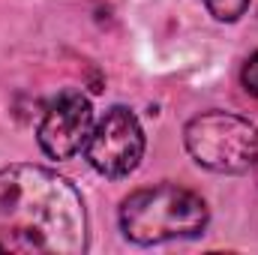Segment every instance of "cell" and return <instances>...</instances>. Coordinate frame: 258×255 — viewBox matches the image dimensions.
Listing matches in <instances>:
<instances>
[{
  "label": "cell",
  "instance_id": "cell-1",
  "mask_svg": "<svg viewBox=\"0 0 258 255\" xmlns=\"http://www.w3.org/2000/svg\"><path fill=\"white\" fill-rule=\"evenodd\" d=\"M0 243L9 252H84L87 210L81 192L42 165L0 168Z\"/></svg>",
  "mask_w": 258,
  "mask_h": 255
},
{
  "label": "cell",
  "instance_id": "cell-2",
  "mask_svg": "<svg viewBox=\"0 0 258 255\" xmlns=\"http://www.w3.org/2000/svg\"><path fill=\"white\" fill-rule=\"evenodd\" d=\"M207 219L210 210L204 198L174 183L135 189L120 204V231L138 246L195 237L207 228Z\"/></svg>",
  "mask_w": 258,
  "mask_h": 255
},
{
  "label": "cell",
  "instance_id": "cell-3",
  "mask_svg": "<svg viewBox=\"0 0 258 255\" xmlns=\"http://www.w3.org/2000/svg\"><path fill=\"white\" fill-rule=\"evenodd\" d=\"M195 162L216 174H246L258 165V126L231 111H204L183 129Z\"/></svg>",
  "mask_w": 258,
  "mask_h": 255
},
{
  "label": "cell",
  "instance_id": "cell-4",
  "mask_svg": "<svg viewBox=\"0 0 258 255\" xmlns=\"http://www.w3.org/2000/svg\"><path fill=\"white\" fill-rule=\"evenodd\" d=\"M84 156L90 168L102 177H111V180L129 177L144 156V129L138 117L123 105L108 108L93 123Z\"/></svg>",
  "mask_w": 258,
  "mask_h": 255
},
{
  "label": "cell",
  "instance_id": "cell-5",
  "mask_svg": "<svg viewBox=\"0 0 258 255\" xmlns=\"http://www.w3.org/2000/svg\"><path fill=\"white\" fill-rule=\"evenodd\" d=\"M93 132V105L84 93L63 90L57 99L48 102L36 138L45 156L51 159H72L87 147V138Z\"/></svg>",
  "mask_w": 258,
  "mask_h": 255
},
{
  "label": "cell",
  "instance_id": "cell-6",
  "mask_svg": "<svg viewBox=\"0 0 258 255\" xmlns=\"http://www.w3.org/2000/svg\"><path fill=\"white\" fill-rule=\"evenodd\" d=\"M201 3L216 21H237L249 9V0H201Z\"/></svg>",
  "mask_w": 258,
  "mask_h": 255
},
{
  "label": "cell",
  "instance_id": "cell-7",
  "mask_svg": "<svg viewBox=\"0 0 258 255\" xmlns=\"http://www.w3.org/2000/svg\"><path fill=\"white\" fill-rule=\"evenodd\" d=\"M240 81H243L246 93L258 96V51L246 60V63H243V69H240Z\"/></svg>",
  "mask_w": 258,
  "mask_h": 255
},
{
  "label": "cell",
  "instance_id": "cell-8",
  "mask_svg": "<svg viewBox=\"0 0 258 255\" xmlns=\"http://www.w3.org/2000/svg\"><path fill=\"white\" fill-rule=\"evenodd\" d=\"M0 252H3V243H0Z\"/></svg>",
  "mask_w": 258,
  "mask_h": 255
}]
</instances>
